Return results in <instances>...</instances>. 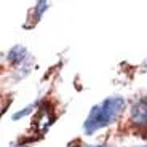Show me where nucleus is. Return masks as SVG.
Masks as SVG:
<instances>
[{
    "label": "nucleus",
    "instance_id": "f03ea898",
    "mask_svg": "<svg viewBox=\"0 0 147 147\" xmlns=\"http://www.w3.org/2000/svg\"><path fill=\"white\" fill-rule=\"evenodd\" d=\"M131 121L136 126H147V96H142L131 107Z\"/></svg>",
    "mask_w": 147,
    "mask_h": 147
},
{
    "label": "nucleus",
    "instance_id": "7ed1b4c3",
    "mask_svg": "<svg viewBox=\"0 0 147 147\" xmlns=\"http://www.w3.org/2000/svg\"><path fill=\"white\" fill-rule=\"evenodd\" d=\"M53 121H55V114H53V110L50 107L43 106L42 104L40 110H38V115L35 117L34 120V126L38 129V133H45L50 126L53 125Z\"/></svg>",
    "mask_w": 147,
    "mask_h": 147
},
{
    "label": "nucleus",
    "instance_id": "6e6552de",
    "mask_svg": "<svg viewBox=\"0 0 147 147\" xmlns=\"http://www.w3.org/2000/svg\"><path fill=\"white\" fill-rule=\"evenodd\" d=\"M138 147H147V146H138Z\"/></svg>",
    "mask_w": 147,
    "mask_h": 147
},
{
    "label": "nucleus",
    "instance_id": "0eeeda50",
    "mask_svg": "<svg viewBox=\"0 0 147 147\" xmlns=\"http://www.w3.org/2000/svg\"><path fill=\"white\" fill-rule=\"evenodd\" d=\"M69 147H110V146H69Z\"/></svg>",
    "mask_w": 147,
    "mask_h": 147
},
{
    "label": "nucleus",
    "instance_id": "423d86ee",
    "mask_svg": "<svg viewBox=\"0 0 147 147\" xmlns=\"http://www.w3.org/2000/svg\"><path fill=\"white\" fill-rule=\"evenodd\" d=\"M47 10H48V2H37V5L34 7V10H32L34 19L38 21V19L42 18V15H43Z\"/></svg>",
    "mask_w": 147,
    "mask_h": 147
},
{
    "label": "nucleus",
    "instance_id": "39448f33",
    "mask_svg": "<svg viewBox=\"0 0 147 147\" xmlns=\"http://www.w3.org/2000/svg\"><path fill=\"white\" fill-rule=\"evenodd\" d=\"M38 104V101H35V102H32V104H29V106H26L24 109H21V110H18L16 114H13V117H11V120L13 121H18V120H21V118H24V117H27V115L30 114L34 110V107Z\"/></svg>",
    "mask_w": 147,
    "mask_h": 147
},
{
    "label": "nucleus",
    "instance_id": "20e7f679",
    "mask_svg": "<svg viewBox=\"0 0 147 147\" xmlns=\"http://www.w3.org/2000/svg\"><path fill=\"white\" fill-rule=\"evenodd\" d=\"M7 59L8 63L15 64V66H21L22 63H26L29 59V53H27V48L22 47V45H15L11 47L7 53Z\"/></svg>",
    "mask_w": 147,
    "mask_h": 147
},
{
    "label": "nucleus",
    "instance_id": "f257e3e1",
    "mask_svg": "<svg viewBox=\"0 0 147 147\" xmlns=\"http://www.w3.org/2000/svg\"><path fill=\"white\" fill-rule=\"evenodd\" d=\"M125 109V99L121 96H109L102 102L91 107L86 120L83 121V133L85 134H94L96 131L112 125L121 115Z\"/></svg>",
    "mask_w": 147,
    "mask_h": 147
}]
</instances>
